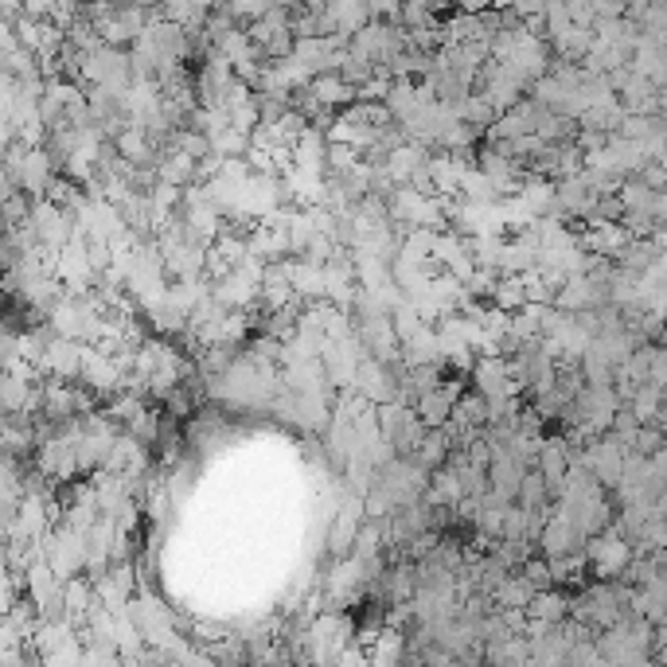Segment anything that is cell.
I'll return each instance as SVG.
<instances>
[{
	"label": "cell",
	"instance_id": "cell-7",
	"mask_svg": "<svg viewBox=\"0 0 667 667\" xmlns=\"http://www.w3.org/2000/svg\"><path fill=\"white\" fill-rule=\"evenodd\" d=\"M527 621H543V625H566L570 621V598L562 590H547L535 593L527 609Z\"/></svg>",
	"mask_w": 667,
	"mask_h": 667
},
{
	"label": "cell",
	"instance_id": "cell-1",
	"mask_svg": "<svg viewBox=\"0 0 667 667\" xmlns=\"http://www.w3.org/2000/svg\"><path fill=\"white\" fill-rule=\"evenodd\" d=\"M586 558H590V570L598 582H625L628 566H633L636 558V547L628 539H621L613 531H605V535H598V539L586 543Z\"/></svg>",
	"mask_w": 667,
	"mask_h": 667
},
{
	"label": "cell",
	"instance_id": "cell-11",
	"mask_svg": "<svg viewBox=\"0 0 667 667\" xmlns=\"http://www.w3.org/2000/svg\"><path fill=\"white\" fill-rule=\"evenodd\" d=\"M520 573H523V578H527V586H531V590H535V593L558 590V586H555V573H550V562H547V558H531V562L523 566Z\"/></svg>",
	"mask_w": 667,
	"mask_h": 667
},
{
	"label": "cell",
	"instance_id": "cell-9",
	"mask_svg": "<svg viewBox=\"0 0 667 667\" xmlns=\"http://www.w3.org/2000/svg\"><path fill=\"white\" fill-rule=\"evenodd\" d=\"M531 601H535V590L527 586V578H523V573H512V578H507V582L492 593V605H496L500 613H504V609H520V613H527Z\"/></svg>",
	"mask_w": 667,
	"mask_h": 667
},
{
	"label": "cell",
	"instance_id": "cell-4",
	"mask_svg": "<svg viewBox=\"0 0 667 667\" xmlns=\"http://www.w3.org/2000/svg\"><path fill=\"white\" fill-rule=\"evenodd\" d=\"M461 398H464L461 383H441L437 391L422 394L418 403H414V411H418V418L426 429H445L449 422H453V411H457Z\"/></svg>",
	"mask_w": 667,
	"mask_h": 667
},
{
	"label": "cell",
	"instance_id": "cell-3",
	"mask_svg": "<svg viewBox=\"0 0 667 667\" xmlns=\"http://www.w3.org/2000/svg\"><path fill=\"white\" fill-rule=\"evenodd\" d=\"M586 535L578 527H573L570 515H562L555 507V515H550L547 531H543V539H539V550L543 558H570V555H586Z\"/></svg>",
	"mask_w": 667,
	"mask_h": 667
},
{
	"label": "cell",
	"instance_id": "cell-12",
	"mask_svg": "<svg viewBox=\"0 0 667 667\" xmlns=\"http://www.w3.org/2000/svg\"><path fill=\"white\" fill-rule=\"evenodd\" d=\"M667 445V437L659 434L656 426H641V434L633 437V453H641V457H652V453H659Z\"/></svg>",
	"mask_w": 667,
	"mask_h": 667
},
{
	"label": "cell",
	"instance_id": "cell-8",
	"mask_svg": "<svg viewBox=\"0 0 667 667\" xmlns=\"http://www.w3.org/2000/svg\"><path fill=\"white\" fill-rule=\"evenodd\" d=\"M628 411H633V418L641 422V426H656L659 414L667 411V394L659 391V386H641V391L633 394V403H628Z\"/></svg>",
	"mask_w": 667,
	"mask_h": 667
},
{
	"label": "cell",
	"instance_id": "cell-13",
	"mask_svg": "<svg viewBox=\"0 0 667 667\" xmlns=\"http://www.w3.org/2000/svg\"><path fill=\"white\" fill-rule=\"evenodd\" d=\"M652 386H659L667 394V343L656 348V356H652Z\"/></svg>",
	"mask_w": 667,
	"mask_h": 667
},
{
	"label": "cell",
	"instance_id": "cell-2",
	"mask_svg": "<svg viewBox=\"0 0 667 667\" xmlns=\"http://www.w3.org/2000/svg\"><path fill=\"white\" fill-rule=\"evenodd\" d=\"M379 426H383V437L391 441V449L398 457H418L422 441H426L429 429L422 426L418 411L403 403H386L379 406Z\"/></svg>",
	"mask_w": 667,
	"mask_h": 667
},
{
	"label": "cell",
	"instance_id": "cell-6",
	"mask_svg": "<svg viewBox=\"0 0 667 667\" xmlns=\"http://www.w3.org/2000/svg\"><path fill=\"white\" fill-rule=\"evenodd\" d=\"M308 95L317 98L320 106H348L360 98V90H356L343 75H317L308 83Z\"/></svg>",
	"mask_w": 667,
	"mask_h": 667
},
{
	"label": "cell",
	"instance_id": "cell-10",
	"mask_svg": "<svg viewBox=\"0 0 667 667\" xmlns=\"http://www.w3.org/2000/svg\"><path fill=\"white\" fill-rule=\"evenodd\" d=\"M520 507H527V512H535V507H555V496H550L547 480H543L539 469H531L527 477H523V488H520V500H515Z\"/></svg>",
	"mask_w": 667,
	"mask_h": 667
},
{
	"label": "cell",
	"instance_id": "cell-5",
	"mask_svg": "<svg viewBox=\"0 0 667 667\" xmlns=\"http://www.w3.org/2000/svg\"><path fill=\"white\" fill-rule=\"evenodd\" d=\"M83 356H86V348L78 340L55 336V340H47V348H43L40 371H52V375H59V379H75V375H83Z\"/></svg>",
	"mask_w": 667,
	"mask_h": 667
},
{
	"label": "cell",
	"instance_id": "cell-14",
	"mask_svg": "<svg viewBox=\"0 0 667 667\" xmlns=\"http://www.w3.org/2000/svg\"><path fill=\"white\" fill-rule=\"evenodd\" d=\"M659 118H664V125H667V86L659 90Z\"/></svg>",
	"mask_w": 667,
	"mask_h": 667
}]
</instances>
